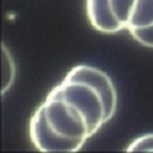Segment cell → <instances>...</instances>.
Returning a JSON list of instances; mask_svg holds the SVG:
<instances>
[{
  "instance_id": "6da1fadb",
  "label": "cell",
  "mask_w": 153,
  "mask_h": 153,
  "mask_svg": "<svg viewBox=\"0 0 153 153\" xmlns=\"http://www.w3.org/2000/svg\"><path fill=\"white\" fill-rule=\"evenodd\" d=\"M40 108L48 126L63 138L83 147L95 134L85 113L54 89L49 92Z\"/></svg>"
},
{
  "instance_id": "7a4b0ae2",
  "label": "cell",
  "mask_w": 153,
  "mask_h": 153,
  "mask_svg": "<svg viewBox=\"0 0 153 153\" xmlns=\"http://www.w3.org/2000/svg\"><path fill=\"white\" fill-rule=\"evenodd\" d=\"M53 89L72 100L85 113L94 133H97L107 122H109L103 94L91 83L64 76V79Z\"/></svg>"
},
{
  "instance_id": "3957f363",
  "label": "cell",
  "mask_w": 153,
  "mask_h": 153,
  "mask_svg": "<svg viewBox=\"0 0 153 153\" xmlns=\"http://www.w3.org/2000/svg\"><path fill=\"white\" fill-rule=\"evenodd\" d=\"M29 137L34 147L44 153H74L82 149V146L60 137L50 128L40 105L30 118Z\"/></svg>"
},
{
  "instance_id": "277c9868",
  "label": "cell",
  "mask_w": 153,
  "mask_h": 153,
  "mask_svg": "<svg viewBox=\"0 0 153 153\" xmlns=\"http://www.w3.org/2000/svg\"><path fill=\"white\" fill-rule=\"evenodd\" d=\"M113 18L122 30L153 25V0H108Z\"/></svg>"
},
{
  "instance_id": "5b68a950",
  "label": "cell",
  "mask_w": 153,
  "mask_h": 153,
  "mask_svg": "<svg viewBox=\"0 0 153 153\" xmlns=\"http://www.w3.org/2000/svg\"><path fill=\"white\" fill-rule=\"evenodd\" d=\"M65 78L79 79V80H84V82L93 84L103 94L109 120L114 117L116 111H117V105H118V94H117V89L114 87L112 78L104 71H102V69L97 67L88 65V64H79V65L73 67L67 73Z\"/></svg>"
},
{
  "instance_id": "8992f818",
  "label": "cell",
  "mask_w": 153,
  "mask_h": 153,
  "mask_svg": "<svg viewBox=\"0 0 153 153\" xmlns=\"http://www.w3.org/2000/svg\"><path fill=\"white\" fill-rule=\"evenodd\" d=\"M87 18L91 25L103 34H114L122 28L113 18L108 0H85Z\"/></svg>"
},
{
  "instance_id": "52a82bcc",
  "label": "cell",
  "mask_w": 153,
  "mask_h": 153,
  "mask_svg": "<svg viewBox=\"0 0 153 153\" xmlns=\"http://www.w3.org/2000/svg\"><path fill=\"white\" fill-rule=\"evenodd\" d=\"M3 84H1V94L4 95L11 88L15 79V63L9 52L8 47L3 44Z\"/></svg>"
},
{
  "instance_id": "ba28073f",
  "label": "cell",
  "mask_w": 153,
  "mask_h": 153,
  "mask_svg": "<svg viewBox=\"0 0 153 153\" xmlns=\"http://www.w3.org/2000/svg\"><path fill=\"white\" fill-rule=\"evenodd\" d=\"M127 152H153V133L137 137L126 149Z\"/></svg>"
},
{
  "instance_id": "9c48e42d",
  "label": "cell",
  "mask_w": 153,
  "mask_h": 153,
  "mask_svg": "<svg viewBox=\"0 0 153 153\" xmlns=\"http://www.w3.org/2000/svg\"><path fill=\"white\" fill-rule=\"evenodd\" d=\"M129 34L133 36V39L137 40L139 44H142L143 47L153 48V25L143 29L131 30Z\"/></svg>"
}]
</instances>
